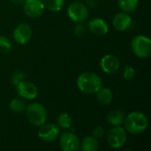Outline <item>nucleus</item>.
Here are the masks:
<instances>
[{
	"mask_svg": "<svg viewBox=\"0 0 151 151\" xmlns=\"http://www.w3.org/2000/svg\"><path fill=\"white\" fill-rule=\"evenodd\" d=\"M11 1L15 4H22L25 2V0H11Z\"/></svg>",
	"mask_w": 151,
	"mask_h": 151,
	"instance_id": "nucleus-27",
	"label": "nucleus"
},
{
	"mask_svg": "<svg viewBox=\"0 0 151 151\" xmlns=\"http://www.w3.org/2000/svg\"><path fill=\"white\" fill-rule=\"evenodd\" d=\"M26 117L28 122L35 127H41L47 120V111L39 103H31L25 109Z\"/></svg>",
	"mask_w": 151,
	"mask_h": 151,
	"instance_id": "nucleus-3",
	"label": "nucleus"
},
{
	"mask_svg": "<svg viewBox=\"0 0 151 151\" xmlns=\"http://www.w3.org/2000/svg\"><path fill=\"white\" fill-rule=\"evenodd\" d=\"M87 31V28L86 27L84 26V24H82L81 22L80 23H77V25L74 27V29H73V33L76 36H82Z\"/></svg>",
	"mask_w": 151,
	"mask_h": 151,
	"instance_id": "nucleus-25",
	"label": "nucleus"
},
{
	"mask_svg": "<svg viewBox=\"0 0 151 151\" xmlns=\"http://www.w3.org/2000/svg\"><path fill=\"white\" fill-rule=\"evenodd\" d=\"M88 28L90 33L95 35H105L109 32V26L107 22L101 18H93L88 21Z\"/></svg>",
	"mask_w": 151,
	"mask_h": 151,
	"instance_id": "nucleus-13",
	"label": "nucleus"
},
{
	"mask_svg": "<svg viewBox=\"0 0 151 151\" xmlns=\"http://www.w3.org/2000/svg\"><path fill=\"white\" fill-rule=\"evenodd\" d=\"M132 24V18L130 17L129 13L125 12H118L114 15L112 19V26L113 27L119 32L125 31Z\"/></svg>",
	"mask_w": 151,
	"mask_h": 151,
	"instance_id": "nucleus-14",
	"label": "nucleus"
},
{
	"mask_svg": "<svg viewBox=\"0 0 151 151\" xmlns=\"http://www.w3.org/2000/svg\"><path fill=\"white\" fill-rule=\"evenodd\" d=\"M80 149L82 151H97L99 149L98 141L93 135L86 136L81 141Z\"/></svg>",
	"mask_w": 151,
	"mask_h": 151,
	"instance_id": "nucleus-17",
	"label": "nucleus"
},
{
	"mask_svg": "<svg viewBox=\"0 0 151 151\" xmlns=\"http://www.w3.org/2000/svg\"><path fill=\"white\" fill-rule=\"evenodd\" d=\"M23 10L27 17L36 19L43 14L45 8L42 0H25Z\"/></svg>",
	"mask_w": 151,
	"mask_h": 151,
	"instance_id": "nucleus-10",
	"label": "nucleus"
},
{
	"mask_svg": "<svg viewBox=\"0 0 151 151\" xmlns=\"http://www.w3.org/2000/svg\"><path fill=\"white\" fill-rule=\"evenodd\" d=\"M96 100L99 104L104 106H108L111 104L113 100V94L111 90L108 88H101L96 93Z\"/></svg>",
	"mask_w": 151,
	"mask_h": 151,
	"instance_id": "nucleus-15",
	"label": "nucleus"
},
{
	"mask_svg": "<svg viewBox=\"0 0 151 151\" xmlns=\"http://www.w3.org/2000/svg\"><path fill=\"white\" fill-rule=\"evenodd\" d=\"M38 137L46 142H50L56 141L59 136V127L52 123H44L39 127Z\"/></svg>",
	"mask_w": 151,
	"mask_h": 151,
	"instance_id": "nucleus-9",
	"label": "nucleus"
},
{
	"mask_svg": "<svg viewBox=\"0 0 151 151\" xmlns=\"http://www.w3.org/2000/svg\"><path fill=\"white\" fill-rule=\"evenodd\" d=\"M15 87H16L17 94L20 97L26 100H34L38 96L37 87L30 81H27L23 80L19 83H18Z\"/></svg>",
	"mask_w": 151,
	"mask_h": 151,
	"instance_id": "nucleus-8",
	"label": "nucleus"
},
{
	"mask_svg": "<svg viewBox=\"0 0 151 151\" xmlns=\"http://www.w3.org/2000/svg\"><path fill=\"white\" fill-rule=\"evenodd\" d=\"M33 36L32 27L26 23L19 24L13 31V38L19 44L24 45L27 43Z\"/></svg>",
	"mask_w": 151,
	"mask_h": 151,
	"instance_id": "nucleus-11",
	"label": "nucleus"
},
{
	"mask_svg": "<svg viewBox=\"0 0 151 151\" xmlns=\"http://www.w3.org/2000/svg\"><path fill=\"white\" fill-rule=\"evenodd\" d=\"M81 142L73 132H65L59 138V146L63 151H78Z\"/></svg>",
	"mask_w": 151,
	"mask_h": 151,
	"instance_id": "nucleus-7",
	"label": "nucleus"
},
{
	"mask_svg": "<svg viewBox=\"0 0 151 151\" xmlns=\"http://www.w3.org/2000/svg\"><path fill=\"white\" fill-rule=\"evenodd\" d=\"M44 5V8L50 12H59L62 10L65 0H42Z\"/></svg>",
	"mask_w": 151,
	"mask_h": 151,
	"instance_id": "nucleus-19",
	"label": "nucleus"
},
{
	"mask_svg": "<svg viewBox=\"0 0 151 151\" xmlns=\"http://www.w3.org/2000/svg\"><path fill=\"white\" fill-rule=\"evenodd\" d=\"M67 14L73 21L76 23H83L88 19L89 12L87 5L79 1H75L69 4L67 8Z\"/></svg>",
	"mask_w": 151,
	"mask_h": 151,
	"instance_id": "nucleus-6",
	"label": "nucleus"
},
{
	"mask_svg": "<svg viewBox=\"0 0 151 151\" xmlns=\"http://www.w3.org/2000/svg\"><path fill=\"white\" fill-rule=\"evenodd\" d=\"M76 83L80 91L88 95L96 94L103 87L102 78L93 72H84L81 73L77 78Z\"/></svg>",
	"mask_w": 151,
	"mask_h": 151,
	"instance_id": "nucleus-1",
	"label": "nucleus"
},
{
	"mask_svg": "<svg viewBox=\"0 0 151 151\" xmlns=\"http://www.w3.org/2000/svg\"><path fill=\"white\" fill-rule=\"evenodd\" d=\"M120 66V62L118 57L111 54L104 55L100 61V67L102 71L107 74L116 73Z\"/></svg>",
	"mask_w": 151,
	"mask_h": 151,
	"instance_id": "nucleus-12",
	"label": "nucleus"
},
{
	"mask_svg": "<svg viewBox=\"0 0 151 151\" xmlns=\"http://www.w3.org/2000/svg\"><path fill=\"white\" fill-rule=\"evenodd\" d=\"M125 113L120 110H112L106 115V121L112 127L120 126L123 124Z\"/></svg>",
	"mask_w": 151,
	"mask_h": 151,
	"instance_id": "nucleus-16",
	"label": "nucleus"
},
{
	"mask_svg": "<svg viewBox=\"0 0 151 151\" xmlns=\"http://www.w3.org/2000/svg\"><path fill=\"white\" fill-rule=\"evenodd\" d=\"M131 50L137 58H149L151 56V40L144 35H138L132 40Z\"/></svg>",
	"mask_w": 151,
	"mask_h": 151,
	"instance_id": "nucleus-4",
	"label": "nucleus"
},
{
	"mask_svg": "<svg viewBox=\"0 0 151 151\" xmlns=\"http://www.w3.org/2000/svg\"><path fill=\"white\" fill-rule=\"evenodd\" d=\"M12 50V42L9 38L4 35H0V53L7 54Z\"/></svg>",
	"mask_w": 151,
	"mask_h": 151,
	"instance_id": "nucleus-22",
	"label": "nucleus"
},
{
	"mask_svg": "<svg viewBox=\"0 0 151 151\" xmlns=\"http://www.w3.org/2000/svg\"><path fill=\"white\" fill-rule=\"evenodd\" d=\"M25 73H23V72H21V71H15L12 74V77H11V79H12V83L14 85V86H16L18 83H19L21 81H23V80H25Z\"/></svg>",
	"mask_w": 151,
	"mask_h": 151,
	"instance_id": "nucleus-24",
	"label": "nucleus"
},
{
	"mask_svg": "<svg viewBox=\"0 0 151 151\" xmlns=\"http://www.w3.org/2000/svg\"><path fill=\"white\" fill-rule=\"evenodd\" d=\"M26 104L24 102V100L20 99V98H13L9 104L10 110L15 113H20L25 111L26 109Z\"/></svg>",
	"mask_w": 151,
	"mask_h": 151,
	"instance_id": "nucleus-21",
	"label": "nucleus"
},
{
	"mask_svg": "<svg viewBox=\"0 0 151 151\" xmlns=\"http://www.w3.org/2000/svg\"><path fill=\"white\" fill-rule=\"evenodd\" d=\"M57 123L59 127H61L63 129H69L72 127L73 119H72V117L68 113L63 112L58 115V117L57 119Z\"/></svg>",
	"mask_w": 151,
	"mask_h": 151,
	"instance_id": "nucleus-20",
	"label": "nucleus"
},
{
	"mask_svg": "<svg viewBox=\"0 0 151 151\" xmlns=\"http://www.w3.org/2000/svg\"><path fill=\"white\" fill-rule=\"evenodd\" d=\"M104 134H105V130L101 126L96 127L92 131V135L96 139H101L102 137L104 136Z\"/></svg>",
	"mask_w": 151,
	"mask_h": 151,
	"instance_id": "nucleus-26",
	"label": "nucleus"
},
{
	"mask_svg": "<svg viewBox=\"0 0 151 151\" xmlns=\"http://www.w3.org/2000/svg\"><path fill=\"white\" fill-rule=\"evenodd\" d=\"M123 124L127 132L132 134H139L147 129L149 120L144 113L141 111H132L125 116Z\"/></svg>",
	"mask_w": 151,
	"mask_h": 151,
	"instance_id": "nucleus-2",
	"label": "nucleus"
},
{
	"mask_svg": "<svg viewBox=\"0 0 151 151\" xmlns=\"http://www.w3.org/2000/svg\"><path fill=\"white\" fill-rule=\"evenodd\" d=\"M123 78L124 80L127 81H132L135 75H136V71L135 69L131 66V65H126L125 68H124V71H123Z\"/></svg>",
	"mask_w": 151,
	"mask_h": 151,
	"instance_id": "nucleus-23",
	"label": "nucleus"
},
{
	"mask_svg": "<svg viewBox=\"0 0 151 151\" xmlns=\"http://www.w3.org/2000/svg\"><path fill=\"white\" fill-rule=\"evenodd\" d=\"M127 140V131L121 126L113 127L111 129L109 130L106 136V141L108 145L111 149H116V150L122 148L126 144Z\"/></svg>",
	"mask_w": 151,
	"mask_h": 151,
	"instance_id": "nucleus-5",
	"label": "nucleus"
},
{
	"mask_svg": "<svg viewBox=\"0 0 151 151\" xmlns=\"http://www.w3.org/2000/svg\"><path fill=\"white\" fill-rule=\"evenodd\" d=\"M139 0H118L119 8L127 13L134 12L138 6Z\"/></svg>",
	"mask_w": 151,
	"mask_h": 151,
	"instance_id": "nucleus-18",
	"label": "nucleus"
}]
</instances>
